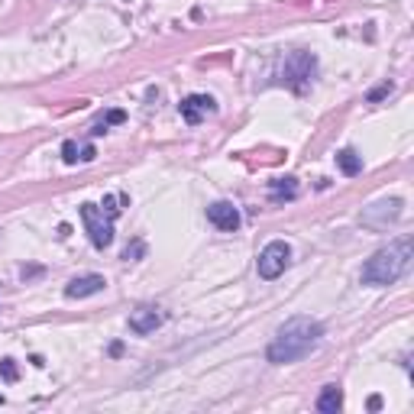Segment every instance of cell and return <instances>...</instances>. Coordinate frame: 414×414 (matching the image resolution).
Returning <instances> with one entry per match:
<instances>
[{"label": "cell", "mask_w": 414, "mask_h": 414, "mask_svg": "<svg viewBox=\"0 0 414 414\" xmlns=\"http://www.w3.org/2000/svg\"><path fill=\"white\" fill-rule=\"evenodd\" d=\"M162 324H165V314H162L159 308H152V304H142V308H136L130 314V330L133 333H140V337L156 333Z\"/></svg>", "instance_id": "cell-7"}, {"label": "cell", "mask_w": 414, "mask_h": 414, "mask_svg": "<svg viewBox=\"0 0 414 414\" xmlns=\"http://www.w3.org/2000/svg\"><path fill=\"white\" fill-rule=\"evenodd\" d=\"M292 263V246L285 243V240H272V243H265V249L259 253V279H279V275L288 269Z\"/></svg>", "instance_id": "cell-5"}, {"label": "cell", "mask_w": 414, "mask_h": 414, "mask_svg": "<svg viewBox=\"0 0 414 414\" xmlns=\"http://www.w3.org/2000/svg\"><path fill=\"white\" fill-rule=\"evenodd\" d=\"M388 91H392V85H382V88H376V91L369 94V101H372V104H376V101H382V97H386Z\"/></svg>", "instance_id": "cell-19"}, {"label": "cell", "mask_w": 414, "mask_h": 414, "mask_svg": "<svg viewBox=\"0 0 414 414\" xmlns=\"http://www.w3.org/2000/svg\"><path fill=\"white\" fill-rule=\"evenodd\" d=\"M207 220H210L217 230H224V233L240 230V210H236L230 201H217V204L207 207Z\"/></svg>", "instance_id": "cell-9"}, {"label": "cell", "mask_w": 414, "mask_h": 414, "mask_svg": "<svg viewBox=\"0 0 414 414\" xmlns=\"http://www.w3.org/2000/svg\"><path fill=\"white\" fill-rule=\"evenodd\" d=\"M343 408V388L340 386H324V392L317 395V411L320 414H337Z\"/></svg>", "instance_id": "cell-11"}, {"label": "cell", "mask_w": 414, "mask_h": 414, "mask_svg": "<svg viewBox=\"0 0 414 414\" xmlns=\"http://www.w3.org/2000/svg\"><path fill=\"white\" fill-rule=\"evenodd\" d=\"M62 159H65L68 165H75V162L81 159V149H78V142H72V140H68L65 146H62Z\"/></svg>", "instance_id": "cell-16"}, {"label": "cell", "mask_w": 414, "mask_h": 414, "mask_svg": "<svg viewBox=\"0 0 414 414\" xmlns=\"http://www.w3.org/2000/svg\"><path fill=\"white\" fill-rule=\"evenodd\" d=\"M97 152H94V146H85V149H81V162H91L94 159Z\"/></svg>", "instance_id": "cell-20"}, {"label": "cell", "mask_w": 414, "mask_h": 414, "mask_svg": "<svg viewBox=\"0 0 414 414\" xmlns=\"http://www.w3.org/2000/svg\"><path fill=\"white\" fill-rule=\"evenodd\" d=\"M337 165L343 169V175H359V172H363V159H359L353 149L337 152Z\"/></svg>", "instance_id": "cell-13"}, {"label": "cell", "mask_w": 414, "mask_h": 414, "mask_svg": "<svg viewBox=\"0 0 414 414\" xmlns=\"http://www.w3.org/2000/svg\"><path fill=\"white\" fill-rule=\"evenodd\" d=\"M110 123H123V110H110V113H107V117H104V120L97 123V126H94V130H91V133H94V136H101V133L107 130Z\"/></svg>", "instance_id": "cell-15"}, {"label": "cell", "mask_w": 414, "mask_h": 414, "mask_svg": "<svg viewBox=\"0 0 414 414\" xmlns=\"http://www.w3.org/2000/svg\"><path fill=\"white\" fill-rule=\"evenodd\" d=\"M104 210H107L110 217L120 214V207H117V198H113V194H107V198H104Z\"/></svg>", "instance_id": "cell-18"}, {"label": "cell", "mask_w": 414, "mask_h": 414, "mask_svg": "<svg viewBox=\"0 0 414 414\" xmlns=\"http://www.w3.org/2000/svg\"><path fill=\"white\" fill-rule=\"evenodd\" d=\"M179 110H181V120L188 123V126H198L207 113L217 110V104H214V97H207V94H191L181 101Z\"/></svg>", "instance_id": "cell-8"}, {"label": "cell", "mask_w": 414, "mask_h": 414, "mask_svg": "<svg viewBox=\"0 0 414 414\" xmlns=\"http://www.w3.org/2000/svg\"><path fill=\"white\" fill-rule=\"evenodd\" d=\"M379 408H382V398L372 395V398H369V411H379Z\"/></svg>", "instance_id": "cell-21"}, {"label": "cell", "mask_w": 414, "mask_h": 414, "mask_svg": "<svg viewBox=\"0 0 414 414\" xmlns=\"http://www.w3.org/2000/svg\"><path fill=\"white\" fill-rule=\"evenodd\" d=\"M401 207L405 204L398 198H382V201H376V204H369L359 220H363V226H369V230H388V226L401 217Z\"/></svg>", "instance_id": "cell-6"}, {"label": "cell", "mask_w": 414, "mask_h": 414, "mask_svg": "<svg viewBox=\"0 0 414 414\" xmlns=\"http://www.w3.org/2000/svg\"><path fill=\"white\" fill-rule=\"evenodd\" d=\"M314 72H317V58L310 56V52H292V56L285 58L282 81H285L288 88H295L298 94H301L304 88L314 81Z\"/></svg>", "instance_id": "cell-3"}, {"label": "cell", "mask_w": 414, "mask_h": 414, "mask_svg": "<svg viewBox=\"0 0 414 414\" xmlns=\"http://www.w3.org/2000/svg\"><path fill=\"white\" fill-rule=\"evenodd\" d=\"M81 220H85L88 240L97 246V249H107L113 243V217L104 214L97 204H81Z\"/></svg>", "instance_id": "cell-4"}, {"label": "cell", "mask_w": 414, "mask_h": 414, "mask_svg": "<svg viewBox=\"0 0 414 414\" xmlns=\"http://www.w3.org/2000/svg\"><path fill=\"white\" fill-rule=\"evenodd\" d=\"M411 269V240H395L386 249H379L366 265H363V285H392Z\"/></svg>", "instance_id": "cell-2"}, {"label": "cell", "mask_w": 414, "mask_h": 414, "mask_svg": "<svg viewBox=\"0 0 414 414\" xmlns=\"http://www.w3.org/2000/svg\"><path fill=\"white\" fill-rule=\"evenodd\" d=\"M0 405H3V395H0Z\"/></svg>", "instance_id": "cell-22"}, {"label": "cell", "mask_w": 414, "mask_h": 414, "mask_svg": "<svg viewBox=\"0 0 414 414\" xmlns=\"http://www.w3.org/2000/svg\"><path fill=\"white\" fill-rule=\"evenodd\" d=\"M104 275H78L65 285V298H91V295L104 292Z\"/></svg>", "instance_id": "cell-10"}, {"label": "cell", "mask_w": 414, "mask_h": 414, "mask_svg": "<svg viewBox=\"0 0 414 414\" xmlns=\"http://www.w3.org/2000/svg\"><path fill=\"white\" fill-rule=\"evenodd\" d=\"M142 253H146V246H142L140 240H136V243H133V246H126V253H123V259H140Z\"/></svg>", "instance_id": "cell-17"}, {"label": "cell", "mask_w": 414, "mask_h": 414, "mask_svg": "<svg viewBox=\"0 0 414 414\" xmlns=\"http://www.w3.org/2000/svg\"><path fill=\"white\" fill-rule=\"evenodd\" d=\"M320 337H324L320 320L298 314V317H288L282 327H279V333L272 337L265 356H269V363H275V366H285V363H295V359L308 356L310 349H317Z\"/></svg>", "instance_id": "cell-1"}, {"label": "cell", "mask_w": 414, "mask_h": 414, "mask_svg": "<svg viewBox=\"0 0 414 414\" xmlns=\"http://www.w3.org/2000/svg\"><path fill=\"white\" fill-rule=\"evenodd\" d=\"M0 379H3V382H17L19 379V369L13 359H0Z\"/></svg>", "instance_id": "cell-14"}, {"label": "cell", "mask_w": 414, "mask_h": 414, "mask_svg": "<svg viewBox=\"0 0 414 414\" xmlns=\"http://www.w3.org/2000/svg\"><path fill=\"white\" fill-rule=\"evenodd\" d=\"M269 194H272V201H292L295 194H298V181H295V179H279V181H272Z\"/></svg>", "instance_id": "cell-12"}]
</instances>
